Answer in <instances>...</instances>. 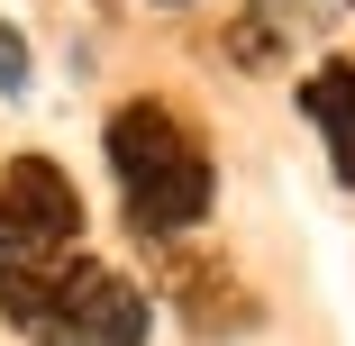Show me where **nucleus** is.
Listing matches in <instances>:
<instances>
[{"instance_id":"1","label":"nucleus","mask_w":355,"mask_h":346,"mask_svg":"<svg viewBox=\"0 0 355 346\" xmlns=\"http://www.w3.org/2000/svg\"><path fill=\"white\" fill-rule=\"evenodd\" d=\"M110 182L128 200V228L137 237H182L209 219V200H219V173H209V146L200 128L173 110V101H119L110 128Z\"/></svg>"},{"instance_id":"2","label":"nucleus","mask_w":355,"mask_h":346,"mask_svg":"<svg viewBox=\"0 0 355 346\" xmlns=\"http://www.w3.org/2000/svg\"><path fill=\"white\" fill-rule=\"evenodd\" d=\"M0 319L37 346H146L155 292L128 283L119 264L55 255V264H0Z\"/></svg>"},{"instance_id":"3","label":"nucleus","mask_w":355,"mask_h":346,"mask_svg":"<svg viewBox=\"0 0 355 346\" xmlns=\"http://www.w3.org/2000/svg\"><path fill=\"white\" fill-rule=\"evenodd\" d=\"M83 237V191L46 155H10L0 173V264H55Z\"/></svg>"},{"instance_id":"4","label":"nucleus","mask_w":355,"mask_h":346,"mask_svg":"<svg viewBox=\"0 0 355 346\" xmlns=\"http://www.w3.org/2000/svg\"><path fill=\"white\" fill-rule=\"evenodd\" d=\"M301 119L328 137V164H337V182L355 191V55L301 73Z\"/></svg>"},{"instance_id":"5","label":"nucleus","mask_w":355,"mask_h":346,"mask_svg":"<svg viewBox=\"0 0 355 346\" xmlns=\"http://www.w3.org/2000/svg\"><path fill=\"white\" fill-rule=\"evenodd\" d=\"M219 292H237V273L228 264H173V310L200 328V337H228V328H255V310H237V301H219Z\"/></svg>"},{"instance_id":"6","label":"nucleus","mask_w":355,"mask_h":346,"mask_svg":"<svg viewBox=\"0 0 355 346\" xmlns=\"http://www.w3.org/2000/svg\"><path fill=\"white\" fill-rule=\"evenodd\" d=\"M0 92H28V46H19V28H0Z\"/></svg>"},{"instance_id":"7","label":"nucleus","mask_w":355,"mask_h":346,"mask_svg":"<svg viewBox=\"0 0 355 346\" xmlns=\"http://www.w3.org/2000/svg\"><path fill=\"white\" fill-rule=\"evenodd\" d=\"M346 10H355V0H346Z\"/></svg>"}]
</instances>
